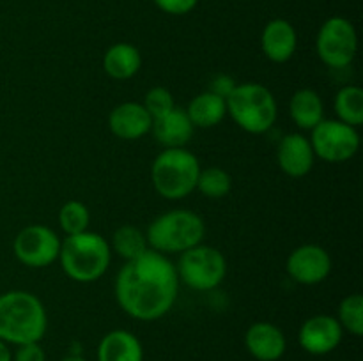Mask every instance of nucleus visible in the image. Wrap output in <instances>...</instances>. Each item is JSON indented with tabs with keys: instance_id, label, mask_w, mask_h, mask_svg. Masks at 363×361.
I'll use <instances>...</instances> for the list:
<instances>
[{
	"instance_id": "27",
	"label": "nucleus",
	"mask_w": 363,
	"mask_h": 361,
	"mask_svg": "<svg viewBox=\"0 0 363 361\" xmlns=\"http://www.w3.org/2000/svg\"><path fill=\"white\" fill-rule=\"evenodd\" d=\"M142 105H144V108L147 110L152 119H158V117L165 115L170 110L176 108L172 92L165 87H152L151 91H147Z\"/></svg>"
},
{
	"instance_id": "2",
	"label": "nucleus",
	"mask_w": 363,
	"mask_h": 361,
	"mask_svg": "<svg viewBox=\"0 0 363 361\" xmlns=\"http://www.w3.org/2000/svg\"><path fill=\"white\" fill-rule=\"evenodd\" d=\"M48 329L43 301L27 290L0 294V340L7 345L41 342Z\"/></svg>"
},
{
	"instance_id": "6",
	"label": "nucleus",
	"mask_w": 363,
	"mask_h": 361,
	"mask_svg": "<svg viewBox=\"0 0 363 361\" xmlns=\"http://www.w3.org/2000/svg\"><path fill=\"white\" fill-rule=\"evenodd\" d=\"M201 163L186 147L163 149L151 166V180L156 193L167 200H181L197 188Z\"/></svg>"
},
{
	"instance_id": "19",
	"label": "nucleus",
	"mask_w": 363,
	"mask_h": 361,
	"mask_svg": "<svg viewBox=\"0 0 363 361\" xmlns=\"http://www.w3.org/2000/svg\"><path fill=\"white\" fill-rule=\"evenodd\" d=\"M142 67V55L130 42H116L103 55V69L112 80L124 81L133 78Z\"/></svg>"
},
{
	"instance_id": "18",
	"label": "nucleus",
	"mask_w": 363,
	"mask_h": 361,
	"mask_svg": "<svg viewBox=\"0 0 363 361\" xmlns=\"http://www.w3.org/2000/svg\"><path fill=\"white\" fill-rule=\"evenodd\" d=\"M98 361H144V347L131 331L112 329L99 340Z\"/></svg>"
},
{
	"instance_id": "32",
	"label": "nucleus",
	"mask_w": 363,
	"mask_h": 361,
	"mask_svg": "<svg viewBox=\"0 0 363 361\" xmlns=\"http://www.w3.org/2000/svg\"><path fill=\"white\" fill-rule=\"evenodd\" d=\"M60 361H87V360H85L84 356H80V354H71V356L62 357Z\"/></svg>"
},
{
	"instance_id": "26",
	"label": "nucleus",
	"mask_w": 363,
	"mask_h": 361,
	"mask_svg": "<svg viewBox=\"0 0 363 361\" xmlns=\"http://www.w3.org/2000/svg\"><path fill=\"white\" fill-rule=\"evenodd\" d=\"M337 321L342 326L344 331L353 336L363 335V297L362 294H350L339 304Z\"/></svg>"
},
{
	"instance_id": "25",
	"label": "nucleus",
	"mask_w": 363,
	"mask_h": 361,
	"mask_svg": "<svg viewBox=\"0 0 363 361\" xmlns=\"http://www.w3.org/2000/svg\"><path fill=\"white\" fill-rule=\"evenodd\" d=\"M89 223H91V212L84 202L69 200L60 207L59 225L66 236L85 232L89 229Z\"/></svg>"
},
{
	"instance_id": "16",
	"label": "nucleus",
	"mask_w": 363,
	"mask_h": 361,
	"mask_svg": "<svg viewBox=\"0 0 363 361\" xmlns=\"http://www.w3.org/2000/svg\"><path fill=\"white\" fill-rule=\"evenodd\" d=\"M262 53L275 64H284L293 59L298 46V34L293 23L284 18L268 21L261 35Z\"/></svg>"
},
{
	"instance_id": "28",
	"label": "nucleus",
	"mask_w": 363,
	"mask_h": 361,
	"mask_svg": "<svg viewBox=\"0 0 363 361\" xmlns=\"http://www.w3.org/2000/svg\"><path fill=\"white\" fill-rule=\"evenodd\" d=\"M199 0H155L156 6L167 14H174V16H181V14H188L190 11L195 9Z\"/></svg>"
},
{
	"instance_id": "1",
	"label": "nucleus",
	"mask_w": 363,
	"mask_h": 361,
	"mask_svg": "<svg viewBox=\"0 0 363 361\" xmlns=\"http://www.w3.org/2000/svg\"><path fill=\"white\" fill-rule=\"evenodd\" d=\"M179 292L176 264L167 255L149 248L128 260L116 278V299L124 314L142 322L162 319L172 310Z\"/></svg>"
},
{
	"instance_id": "3",
	"label": "nucleus",
	"mask_w": 363,
	"mask_h": 361,
	"mask_svg": "<svg viewBox=\"0 0 363 361\" xmlns=\"http://www.w3.org/2000/svg\"><path fill=\"white\" fill-rule=\"evenodd\" d=\"M59 260L62 271L78 283H92L101 278L112 260L108 241L98 232L66 236L60 243Z\"/></svg>"
},
{
	"instance_id": "8",
	"label": "nucleus",
	"mask_w": 363,
	"mask_h": 361,
	"mask_svg": "<svg viewBox=\"0 0 363 361\" xmlns=\"http://www.w3.org/2000/svg\"><path fill=\"white\" fill-rule=\"evenodd\" d=\"M315 52L321 62L332 69L351 66L358 52V35L347 18L333 16L321 25L315 38Z\"/></svg>"
},
{
	"instance_id": "10",
	"label": "nucleus",
	"mask_w": 363,
	"mask_h": 361,
	"mask_svg": "<svg viewBox=\"0 0 363 361\" xmlns=\"http://www.w3.org/2000/svg\"><path fill=\"white\" fill-rule=\"evenodd\" d=\"M60 237L50 227L34 223L27 225L16 234L13 241V251L18 260L27 268H48L59 260Z\"/></svg>"
},
{
	"instance_id": "13",
	"label": "nucleus",
	"mask_w": 363,
	"mask_h": 361,
	"mask_svg": "<svg viewBox=\"0 0 363 361\" xmlns=\"http://www.w3.org/2000/svg\"><path fill=\"white\" fill-rule=\"evenodd\" d=\"M245 347L257 361H279L287 350V338L273 322H254L245 333Z\"/></svg>"
},
{
	"instance_id": "20",
	"label": "nucleus",
	"mask_w": 363,
	"mask_h": 361,
	"mask_svg": "<svg viewBox=\"0 0 363 361\" xmlns=\"http://www.w3.org/2000/svg\"><path fill=\"white\" fill-rule=\"evenodd\" d=\"M289 115L300 130L312 131L325 119V105L314 88H300L289 101Z\"/></svg>"
},
{
	"instance_id": "29",
	"label": "nucleus",
	"mask_w": 363,
	"mask_h": 361,
	"mask_svg": "<svg viewBox=\"0 0 363 361\" xmlns=\"http://www.w3.org/2000/svg\"><path fill=\"white\" fill-rule=\"evenodd\" d=\"M236 80H234L230 74H225V73H218L215 74V76L211 78V84H209V92H213V94L220 96V98L227 99L230 96V92L234 91V87H236Z\"/></svg>"
},
{
	"instance_id": "5",
	"label": "nucleus",
	"mask_w": 363,
	"mask_h": 361,
	"mask_svg": "<svg viewBox=\"0 0 363 361\" xmlns=\"http://www.w3.org/2000/svg\"><path fill=\"white\" fill-rule=\"evenodd\" d=\"M227 115L243 131L262 134L272 130L279 117V106L273 92L261 84H238L225 99Z\"/></svg>"
},
{
	"instance_id": "14",
	"label": "nucleus",
	"mask_w": 363,
	"mask_h": 361,
	"mask_svg": "<svg viewBox=\"0 0 363 361\" xmlns=\"http://www.w3.org/2000/svg\"><path fill=\"white\" fill-rule=\"evenodd\" d=\"M277 161L286 176L294 179L305 177L315 161L311 140L301 133L286 134L277 147Z\"/></svg>"
},
{
	"instance_id": "9",
	"label": "nucleus",
	"mask_w": 363,
	"mask_h": 361,
	"mask_svg": "<svg viewBox=\"0 0 363 361\" xmlns=\"http://www.w3.org/2000/svg\"><path fill=\"white\" fill-rule=\"evenodd\" d=\"M311 145L315 158L328 163H344L354 158L360 149L357 127L339 119H323L311 131Z\"/></svg>"
},
{
	"instance_id": "23",
	"label": "nucleus",
	"mask_w": 363,
	"mask_h": 361,
	"mask_svg": "<svg viewBox=\"0 0 363 361\" xmlns=\"http://www.w3.org/2000/svg\"><path fill=\"white\" fill-rule=\"evenodd\" d=\"M335 112L339 120L358 127L363 124V91L358 85H346L335 96Z\"/></svg>"
},
{
	"instance_id": "4",
	"label": "nucleus",
	"mask_w": 363,
	"mask_h": 361,
	"mask_svg": "<svg viewBox=\"0 0 363 361\" xmlns=\"http://www.w3.org/2000/svg\"><path fill=\"white\" fill-rule=\"evenodd\" d=\"M206 223L197 212L188 209H172L151 222L147 227V244L163 255L183 253L202 243Z\"/></svg>"
},
{
	"instance_id": "22",
	"label": "nucleus",
	"mask_w": 363,
	"mask_h": 361,
	"mask_svg": "<svg viewBox=\"0 0 363 361\" xmlns=\"http://www.w3.org/2000/svg\"><path fill=\"white\" fill-rule=\"evenodd\" d=\"M110 248L128 262L144 255L149 250V244L145 232H142L140 229L133 225H123L113 232Z\"/></svg>"
},
{
	"instance_id": "17",
	"label": "nucleus",
	"mask_w": 363,
	"mask_h": 361,
	"mask_svg": "<svg viewBox=\"0 0 363 361\" xmlns=\"http://www.w3.org/2000/svg\"><path fill=\"white\" fill-rule=\"evenodd\" d=\"M151 131L156 142L165 149H181L191 140L195 127L184 110L174 108L165 115L152 119Z\"/></svg>"
},
{
	"instance_id": "11",
	"label": "nucleus",
	"mask_w": 363,
	"mask_h": 361,
	"mask_svg": "<svg viewBox=\"0 0 363 361\" xmlns=\"http://www.w3.org/2000/svg\"><path fill=\"white\" fill-rule=\"evenodd\" d=\"M287 275L301 285H318L332 273V257L319 244H301L286 262Z\"/></svg>"
},
{
	"instance_id": "24",
	"label": "nucleus",
	"mask_w": 363,
	"mask_h": 361,
	"mask_svg": "<svg viewBox=\"0 0 363 361\" xmlns=\"http://www.w3.org/2000/svg\"><path fill=\"white\" fill-rule=\"evenodd\" d=\"M204 197L208 198H223L233 190V177L227 170L220 166H208L199 173L197 188Z\"/></svg>"
},
{
	"instance_id": "21",
	"label": "nucleus",
	"mask_w": 363,
	"mask_h": 361,
	"mask_svg": "<svg viewBox=\"0 0 363 361\" xmlns=\"http://www.w3.org/2000/svg\"><path fill=\"white\" fill-rule=\"evenodd\" d=\"M186 115L191 120L194 127H215L225 119L227 115V105L225 99L220 96L213 94V92L206 91L195 96L186 106Z\"/></svg>"
},
{
	"instance_id": "31",
	"label": "nucleus",
	"mask_w": 363,
	"mask_h": 361,
	"mask_svg": "<svg viewBox=\"0 0 363 361\" xmlns=\"http://www.w3.org/2000/svg\"><path fill=\"white\" fill-rule=\"evenodd\" d=\"M0 361H13V353H11L9 345L4 343L2 340H0Z\"/></svg>"
},
{
	"instance_id": "7",
	"label": "nucleus",
	"mask_w": 363,
	"mask_h": 361,
	"mask_svg": "<svg viewBox=\"0 0 363 361\" xmlns=\"http://www.w3.org/2000/svg\"><path fill=\"white\" fill-rule=\"evenodd\" d=\"M179 282L194 290H213L225 280L227 260L215 246L197 244L179 253L176 264Z\"/></svg>"
},
{
	"instance_id": "12",
	"label": "nucleus",
	"mask_w": 363,
	"mask_h": 361,
	"mask_svg": "<svg viewBox=\"0 0 363 361\" xmlns=\"http://www.w3.org/2000/svg\"><path fill=\"white\" fill-rule=\"evenodd\" d=\"M344 336L342 326L337 317L326 314L314 315L301 324L298 331V343L312 356H326L340 345Z\"/></svg>"
},
{
	"instance_id": "15",
	"label": "nucleus",
	"mask_w": 363,
	"mask_h": 361,
	"mask_svg": "<svg viewBox=\"0 0 363 361\" xmlns=\"http://www.w3.org/2000/svg\"><path fill=\"white\" fill-rule=\"evenodd\" d=\"M151 126L152 117L142 103H121L108 115L110 131L121 140H138L151 131Z\"/></svg>"
},
{
	"instance_id": "30",
	"label": "nucleus",
	"mask_w": 363,
	"mask_h": 361,
	"mask_svg": "<svg viewBox=\"0 0 363 361\" xmlns=\"http://www.w3.org/2000/svg\"><path fill=\"white\" fill-rule=\"evenodd\" d=\"M13 361H46L45 349L39 345V342L18 345L16 353L13 354Z\"/></svg>"
}]
</instances>
